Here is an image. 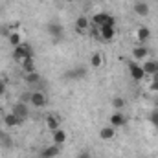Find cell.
Returning a JSON list of instances; mask_svg holds the SVG:
<instances>
[{"label":"cell","instance_id":"1","mask_svg":"<svg viewBox=\"0 0 158 158\" xmlns=\"http://www.w3.org/2000/svg\"><path fill=\"white\" fill-rule=\"evenodd\" d=\"M30 55H33V52H31V46L30 44H26V42H20L15 50H13V57H15V61H24L26 57H30Z\"/></svg>","mask_w":158,"mask_h":158},{"label":"cell","instance_id":"2","mask_svg":"<svg viewBox=\"0 0 158 158\" xmlns=\"http://www.w3.org/2000/svg\"><path fill=\"white\" fill-rule=\"evenodd\" d=\"M92 22H94V26H114L116 19L109 13H96L92 17Z\"/></svg>","mask_w":158,"mask_h":158},{"label":"cell","instance_id":"3","mask_svg":"<svg viewBox=\"0 0 158 158\" xmlns=\"http://www.w3.org/2000/svg\"><path fill=\"white\" fill-rule=\"evenodd\" d=\"M127 66H129L131 77L134 79V81H142V79L145 77V72H143L142 64H138L136 61H129V63H127Z\"/></svg>","mask_w":158,"mask_h":158},{"label":"cell","instance_id":"4","mask_svg":"<svg viewBox=\"0 0 158 158\" xmlns=\"http://www.w3.org/2000/svg\"><path fill=\"white\" fill-rule=\"evenodd\" d=\"M85 76H86V68L85 66H76V68H72V70H68L64 74V77L70 79V81H79V79H83Z\"/></svg>","mask_w":158,"mask_h":158},{"label":"cell","instance_id":"5","mask_svg":"<svg viewBox=\"0 0 158 158\" xmlns=\"http://www.w3.org/2000/svg\"><path fill=\"white\" fill-rule=\"evenodd\" d=\"M30 103L33 105V107H44L46 103H48V99H46V96L42 94V92H30Z\"/></svg>","mask_w":158,"mask_h":158},{"label":"cell","instance_id":"6","mask_svg":"<svg viewBox=\"0 0 158 158\" xmlns=\"http://www.w3.org/2000/svg\"><path fill=\"white\" fill-rule=\"evenodd\" d=\"M59 153H61V145L53 143V145H50V147H44V149H42L40 158H55V156H59Z\"/></svg>","mask_w":158,"mask_h":158},{"label":"cell","instance_id":"7","mask_svg":"<svg viewBox=\"0 0 158 158\" xmlns=\"http://www.w3.org/2000/svg\"><path fill=\"white\" fill-rule=\"evenodd\" d=\"M4 123H6V127H19V125H22L24 121L19 118L17 114L7 112V114H4Z\"/></svg>","mask_w":158,"mask_h":158},{"label":"cell","instance_id":"8","mask_svg":"<svg viewBox=\"0 0 158 158\" xmlns=\"http://www.w3.org/2000/svg\"><path fill=\"white\" fill-rule=\"evenodd\" d=\"M46 30H48V33H50L53 39H61V37H63V26L57 24V22H50Z\"/></svg>","mask_w":158,"mask_h":158},{"label":"cell","instance_id":"9","mask_svg":"<svg viewBox=\"0 0 158 158\" xmlns=\"http://www.w3.org/2000/svg\"><path fill=\"white\" fill-rule=\"evenodd\" d=\"M142 68H143L145 76H147V74L153 76V74H156L158 72V61L156 59H149V61H145V63L142 64Z\"/></svg>","mask_w":158,"mask_h":158},{"label":"cell","instance_id":"10","mask_svg":"<svg viewBox=\"0 0 158 158\" xmlns=\"http://www.w3.org/2000/svg\"><path fill=\"white\" fill-rule=\"evenodd\" d=\"M11 112H13V114H17L22 121L28 118V107H26L24 103H15V105H13V109H11Z\"/></svg>","mask_w":158,"mask_h":158},{"label":"cell","instance_id":"11","mask_svg":"<svg viewBox=\"0 0 158 158\" xmlns=\"http://www.w3.org/2000/svg\"><path fill=\"white\" fill-rule=\"evenodd\" d=\"M99 33H101L103 40H112L116 35V30H114V26H99Z\"/></svg>","mask_w":158,"mask_h":158},{"label":"cell","instance_id":"12","mask_svg":"<svg viewBox=\"0 0 158 158\" xmlns=\"http://www.w3.org/2000/svg\"><path fill=\"white\" fill-rule=\"evenodd\" d=\"M134 13H136L138 17H147V15H149V6H147L143 0H138V2L134 4Z\"/></svg>","mask_w":158,"mask_h":158},{"label":"cell","instance_id":"13","mask_svg":"<svg viewBox=\"0 0 158 158\" xmlns=\"http://www.w3.org/2000/svg\"><path fill=\"white\" fill-rule=\"evenodd\" d=\"M116 136V131H114V127L110 125V127H103L101 131H99V138L103 140V142H109V140H112Z\"/></svg>","mask_w":158,"mask_h":158},{"label":"cell","instance_id":"14","mask_svg":"<svg viewBox=\"0 0 158 158\" xmlns=\"http://www.w3.org/2000/svg\"><path fill=\"white\" fill-rule=\"evenodd\" d=\"M44 121H46V127H48L52 132H53V131H57V129H59V125H61L59 118H57V116H53V114H48Z\"/></svg>","mask_w":158,"mask_h":158},{"label":"cell","instance_id":"15","mask_svg":"<svg viewBox=\"0 0 158 158\" xmlns=\"http://www.w3.org/2000/svg\"><path fill=\"white\" fill-rule=\"evenodd\" d=\"M147 53H149V50H147L145 46H136V48L132 50V57H134V61H142V59H145Z\"/></svg>","mask_w":158,"mask_h":158},{"label":"cell","instance_id":"16","mask_svg":"<svg viewBox=\"0 0 158 158\" xmlns=\"http://www.w3.org/2000/svg\"><path fill=\"white\" fill-rule=\"evenodd\" d=\"M22 68H24L26 74L37 72V70H35V59H33V55H30V57H26V59L22 61Z\"/></svg>","mask_w":158,"mask_h":158},{"label":"cell","instance_id":"17","mask_svg":"<svg viewBox=\"0 0 158 158\" xmlns=\"http://www.w3.org/2000/svg\"><path fill=\"white\" fill-rule=\"evenodd\" d=\"M125 121H127V119H125V116H123L121 112H114V114L110 116V125H112L114 129H116V127H123Z\"/></svg>","mask_w":158,"mask_h":158},{"label":"cell","instance_id":"18","mask_svg":"<svg viewBox=\"0 0 158 158\" xmlns=\"http://www.w3.org/2000/svg\"><path fill=\"white\" fill-rule=\"evenodd\" d=\"M136 35H138V40L145 42V40L151 39V30H149L147 26H140V28H138V31H136Z\"/></svg>","mask_w":158,"mask_h":158},{"label":"cell","instance_id":"19","mask_svg":"<svg viewBox=\"0 0 158 158\" xmlns=\"http://www.w3.org/2000/svg\"><path fill=\"white\" fill-rule=\"evenodd\" d=\"M66 142V132L63 131V129H57V131H53V143H57V145H63Z\"/></svg>","mask_w":158,"mask_h":158},{"label":"cell","instance_id":"20","mask_svg":"<svg viewBox=\"0 0 158 158\" xmlns=\"http://www.w3.org/2000/svg\"><path fill=\"white\" fill-rule=\"evenodd\" d=\"M88 26H90V20H88L86 17H83V15L77 17V20H76V30H77V31H85Z\"/></svg>","mask_w":158,"mask_h":158},{"label":"cell","instance_id":"21","mask_svg":"<svg viewBox=\"0 0 158 158\" xmlns=\"http://www.w3.org/2000/svg\"><path fill=\"white\" fill-rule=\"evenodd\" d=\"M20 42H22V39H20V33H19V31H13V33H9V44H11L13 48H17Z\"/></svg>","mask_w":158,"mask_h":158},{"label":"cell","instance_id":"22","mask_svg":"<svg viewBox=\"0 0 158 158\" xmlns=\"http://www.w3.org/2000/svg\"><path fill=\"white\" fill-rule=\"evenodd\" d=\"M26 83L28 85H35V83H39L40 81V76H39V72H31V74H26Z\"/></svg>","mask_w":158,"mask_h":158},{"label":"cell","instance_id":"23","mask_svg":"<svg viewBox=\"0 0 158 158\" xmlns=\"http://www.w3.org/2000/svg\"><path fill=\"white\" fill-rule=\"evenodd\" d=\"M90 64H92L94 68L101 66V64H103V57H101L99 53H92V57H90Z\"/></svg>","mask_w":158,"mask_h":158},{"label":"cell","instance_id":"24","mask_svg":"<svg viewBox=\"0 0 158 158\" xmlns=\"http://www.w3.org/2000/svg\"><path fill=\"white\" fill-rule=\"evenodd\" d=\"M112 107H114V109H123V107H125V99H123V98H114V99H112Z\"/></svg>","mask_w":158,"mask_h":158},{"label":"cell","instance_id":"25","mask_svg":"<svg viewBox=\"0 0 158 158\" xmlns=\"http://www.w3.org/2000/svg\"><path fill=\"white\" fill-rule=\"evenodd\" d=\"M0 143L4 147H11V138L9 136H0Z\"/></svg>","mask_w":158,"mask_h":158},{"label":"cell","instance_id":"26","mask_svg":"<svg viewBox=\"0 0 158 158\" xmlns=\"http://www.w3.org/2000/svg\"><path fill=\"white\" fill-rule=\"evenodd\" d=\"M151 121H153V125L156 127V131H158V110L151 112Z\"/></svg>","mask_w":158,"mask_h":158},{"label":"cell","instance_id":"27","mask_svg":"<svg viewBox=\"0 0 158 158\" xmlns=\"http://www.w3.org/2000/svg\"><path fill=\"white\" fill-rule=\"evenodd\" d=\"M149 90H151V92H158V81H151Z\"/></svg>","mask_w":158,"mask_h":158},{"label":"cell","instance_id":"28","mask_svg":"<svg viewBox=\"0 0 158 158\" xmlns=\"http://www.w3.org/2000/svg\"><path fill=\"white\" fill-rule=\"evenodd\" d=\"M4 92H6V81H4V79L0 77V96H2Z\"/></svg>","mask_w":158,"mask_h":158},{"label":"cell","instance_id":"29","mask_svg":"<svg viewBox=\"0 0 158 158\" xmlns=\"http://www.w3.org/2000/svg\"><path fill=\"white\" fill-rule=\"evenodd\" d=\"M77 158H90V153H88V151H81L77 155Z\"/></svg>","mask_w":158,"mask_h":158},{"label":"cell","instance_id":"30","mask_svg":"<svg viewBox=\"0 0 158 158\" xmlns=\"http://www.w3.org/2000/svg\"><path fill=\"white\" fill-rule=\"evenodd\" d=\"M153 81H158V72L156 74H153Z\"/></svg>","mask_w":158,"mask_h":158},{"label":"cell","instance_id":"31","mask_svg":"<svg viewBox=\"0 0 158 158\" xmlns=\"http://www.w3.org/2000/svg\"><path fill=\"white\" fill-rule=\"evenodd\" d=\"M90 2H92V0H90Z\"/></svg>","mask_w":158,"mask_h":158}]
</instances>
